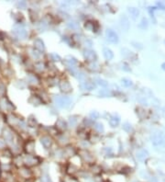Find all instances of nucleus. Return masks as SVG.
I'll return each instance as SVG.
<instances>
[{"mask_svg":"<svg viewBox=\"0 0 165 182\" xmlns=\"http://www.w3.org/2000/svg\"><path fill=\"white\" fill-rule=\"evenodd\" d=\"M54 101L57 106L60 108H67L71 103V99L68 97H61V96H56L54 98Z\"/></svg>","mask_w":165,"mask_h":182,"instance_id":"nucleus-1","label":"nucleus"},{"mask_svg":"<svg viewBox=\"0 0 165 182\" xmlns=\"http://www.w3.org/2000/svg\"><path fill=\"white\" fill-rule=\"evenodd\" d=\"M13 31H14V33L18 36V37H19L20 39H25L28 35L27 30L25 29V28H24L23 26H21V25L15 26L13 29Z\"/></svg>","mask_w":165,"mask_h":182,"instance_id":"nucleus-2","label":"nucleus"},{"mask_svg":"<svg viewBox=\"0 0 165 182\" xmlns=\"http://www.w3.org/2000/svg\"><path fill=\"white\" fill-rule=\"evenodd\" d=\"M105 35H106L108 42H112V43H117L118 42V36L112 29H107L106 32H105Z\"/></svg>","mask_w":165,"mask_h":182,"instance_id":"nucleus-3","label":"nucleus"},{"mask_svg":"<svg viewBox=\"0 0 165 182\" xmlns=\"http://www.w3.org/2000/svg\"><path fill=\"white\" fill-rule=\"evenodd\" d=\"M120 26H121V28L123 29L125 31H128V29H129V27H130V23H129V19H128V18L127 17V16H121L120 17Z\"/></svg>","mask_w":165,"mask_h":182,"instance_id":"nucleus-4","label":"nucleus"},{"mask_svg":"<svg viewBox=\"0 0 165 182\" xmlns=\"http://www.w3.org/2000/svg\"><path fill=\"white\" fill-rule=\"evenodd\" d=\"M83 56L89 62H94L96 59V53L92 50H85L83 52Z\"/></svg>","mask_w":165,"mask_h":182,"instance_id":"nucleus-5","label":"nucleus"},{"mask_svg":"<svg viewBox=\"0 0 165 182\" xmlns=\"http://www.w3.org/2000/svg\"><path fill=\"white\" fill-rule=\"evenodd\" d=\"M136 155H137V158L138 160L143 161V160L147 159L149 157V152L147 150H145V149H140L137 152Z\"/></svg>","mask_w":165,"mask_h":182,"instance_id":"nucleus-6","label":"nucleus"},{"mask_svg":"<svg viewBox=\"0 0 165 182\" xmlns=\"http://www.w3.org/2000/svg\"><path fill=\"white\" fill-rule=\"evenodd\" d=\"M60 88H61V90L65 93H68L72 90V86L68 81H62L60 83Z\"/></svg>","mask_w":165,"mask_h":182,"instance_id":"nucleus-7","label":"nucleus"},{"mask_svg":"<svg viewBox=\"0 0 165 182\" xmlns=\"http://www.w3.org/2000/svg\"><path fill=\"white\" fill-rule=\"evenodd\" d=\"M81 88L82 90H93L95 88V84L92 83V82H83L81 85Z\"/></svg>","mask_w":165,"mask_h":182,"instance_id":"nucleus-8","label":"nucleus"},{"mask_svg":"<svg viewBox=\"0 0 165 182\" xmlns=\"http://www.w3.org/2000/svg\"><path fill=\"white\" fill-rule=\"evenodd\" d=\"M35 48L38 49L39 51H44L45 50V46H44V42H42L41 39H36L34 41Z\"/></svg>","mask_w":165,"mask_h":182,"instance_id":"nucleus-9","label":"nucleus"},{"mask_svg":"<svg viewBox=\"0 0 165 182\" xmlns=\"http://www.w3.org/2000/svg\"><path fill=\"white\" fill-rule=\"evenodd\" d=\"M103 54H104V56H105V58L107 59V60H111V59H113V57H114L113 52H112L110 49H108V48H104Z\"/></svg>","mask_w":165,"mask_h":182,"instance_id":"nucleus-10","label":"nucleus"},{"mask_svg":"<svg viewBox=\"0 0 165 182\" xmlns=\"http://www.w3.org/2000/svg\"><path fill=\"white\" fill-rule=\"evenodd\" d=\"M41 142L42 144V145L45 147V148H49V147L51 145V140L49 138L48 136H43L41 139Z\"/></svg>","mask_w":165,"mask_h":182,"instance_id":"nucleus-11","label":"nucleus"},{"mask_svg":"<svg viewBox=\"0 0 165 182\" xmlns=\"http://www.w3.org/2000/svg\"><path fill=\"white\" fill-rule=\"evenodd\" d=\"M120 122V119L117 116H112L109 119V124L112 127H117Z\"/></svg>","mask_w":165,"mask_h":182,"instance_id":"nucleus-12","label":"nucleus"},{"mask_svg":"<svg viewBox=\"0 0 165 182\" xmlns=\"http://www.w3.org/2000/svg\"><path fill=\"white\" fill-rule=\"evenodd\" d=\"M128 12L131 14V16L133 17V19H136L137 17H138V15H139V10H138V8H137V7H130L128 8Z\"/></svg>","mask_w":165,"mask_h":182,"instance_id":"nucleus-13","label":"nucleus"},{"mask_svg":"<svg viewBox=\"0 0 165 182\" xmlns=\"http://www.w3.org/2000/svg\"><path fill=\"white\" fill-rule=\"evenodd\" d=\"M4 136H5L6 140H7V142H8V143L12 142V140H13V134L11 133V132H10L9 130H6V131H5Z\"/></svg>","mask_w":165,"mask_h":182,"instance_id":"nucleus-14","label":"nucleus"},{"mask_svg":"<svg viewBox=\"0 0 165 182\" xmlns=\"http://www.w3.org/2000/svg\"><path fill=\"white\" fill-rule=\"evenodd\" d=\"M124 131H126L127 133H131L132 131H133V128L131 126L130 123H128V122H126V123H124L123 126H122Z\"/></svg>","mask_w":165,"mask_h":182,"instance_id":"nucleus-15","label":"nucleus"},{"mask_svg":"<svg viewBox=\"0 0 165 182\" xmlns=\"http://www.w3.org/2000/svg\"><path fill=\"white\" fill-rule=\"evenodd\" d=\"M98 94L101 96V97H109L111 96V92L108 89H101V90L98 92Z\"/></svg>","mask_w":165,"mask_h":182,"instance_id":"nucleus-16","label":"nucleus"},{"mask_svg":"<svg viewBox=\"0 0 165 182\" xmlns=\"http://www.w3.org/2000/svg\"><path fill=\"white\" fill-rule=\"evenodd\" d=\"M56 124H57V126L59 127V128H61V129H66V127H67L66 122L64 121V120H62V119L58 120V121H57Z\"/></svg>","mask_w":165,"mask_h":182,"instance_id":"nucleus-17","label":"nucleus"},{"mask_svg":"<svg viewBox=\"0 0 165 182\" xmlns=\"http://www.w3.org/2000/svg\"><path fill=\"white\" fill-rule=\"evenodd\" d=\"M139 28L142 29H145L148 28V19L146 18H143L141 19V22L139 24Z\"/></svg>","mask_w":165,"mask_h":182,"instance_id":"nucleus-18","label":"nucleus"},{"mask_svg":"<svg viewBox=\"0 0 165 182\" xmlns=\"http://www.w3.org/2000/svg\"><path fill=\"white\" fill-rule=\"evenodd\" d=\"M121 82H122V85L125 86H127V87L132 86V81H131L130 79H128V78H123L121 80Z\"/></svg>","mask_w":165,"mask_h":182,"instance_id":"nucleus-19","label":"nucleus"},{"mask_svg":"<svg viewBox=\"0 0 165 182\" xmlns=\"http://www.w3.org/2000/svg\"><path fill=\"white\" fill-rule=\"evenodd\" d=\"M67 26H68V28L73 29H75L79 28V25H78V23H77V22H75V21H69L68 23H67Z\"/></svg>","mask_w":165,"mask_h":182,"instance_id":"nucleus-20","label":"nucleus"},{"mask_svg":"<svg viewBox=\"0 0 165 182\" xmlns=\"http://www.w3.org/2000/svg\"><path fill=\"white\" fill-rule=\"evenodd\" d=\"M96 83L99 85L100 86H103V87H105V86H107V82L105 81V80H103V79H100V78H96Z\"/></svg>","mask_w":165,"mask_h":182,"instance_id":"nucleus-21","label":"nucleus"},{"mask_svg":"<svg viewBox=\"0 0 165 182\" xmlns=\"http://www.w3.org/2000/svg\"><path fill=\"white\" fill-rule=\"evenodd\" d=\"M95 129L98 133H103L104 132V126L102 123H96V126H95Z\"/></svg>","mask_w":165,"mask_h":182,"instance_id":"nucleus-22","label":"nucleus"},{"mask_svg":"<svg viewBox=\"0 0 165 182\" xmlns=\"http://www.w3.org/2000/svg\"><path fill=\"white\" fill-rule=\"evenodd\" d=\"M41 181L42 182H51V180H50V176H49L47 173H45V174H43L42 177H41Z\"/></svg>","mask_w":165,"mask_h":182,"instance_id":"nucleus-23","label":"nucleus"},{"mask_svg":"<svg viewBox=\"0 0 165 182\" xmlns=\"http://www.w3.org/2000/svg\"><path fill=\"white\" fill-rule=\"evenodd\" d=\"M89 67L91 70H94V71H97L98 69H99V65H98L96 63H94V62H92V63H90Z\"/></svg>","mask_w":165,"mask_h":182,"instance_id":"nucleus-24","label":"nucleus"},{"mask_svg":"<svg viewBox=\"0 0 165 182\" xmlns=\"http://www.w3.org/2000/svg\"><path fill=\"white\" fill-rule=\"evenodd\" d=\"M28 124L30 127H35V125L37 124V120L34 118H29L28 120Z\"/></svg>","mask_w":165,"mask_h":182,"instance_id":"nucleus-25","label":"nucleus"},{"mask_svg":"<svg viewBox=\"0 0 165 182\" xmlns=\"http://www.w3.org/2000/svg\"><path fill=\"white\" fill-rule=\"evenodd\" d=\"M90 117H91V119L92 120H96L98 119V117H99V113L96 110H94V111H92L90 113Z\"/></svg>","mask_w":165,"mask_h":182,"instance_id":"nucleus-26","label":"nucleus"},{"mask_svg":"<svg viewBox=\"0 0 165 182\" xmlns=\"http://www.w3.org/2000/svg\"><path fill=\"white\" fill-rule=\"evenodd\" d=\"M69 122H70V124H71L72 126H74V125L76 124V122H77V119H75V117H74V116L70 117V119H69Z\"/></svg>","mask_w":165,"mask_h":182,"instance_id":"nucleus-27","label":"nucleus"},{"mask_svg":"<svg viewBox=\"0 0 165 182\" xmlns=\"http://www.w3.org/2000/svg\"><path fill=\"white\" fill-rule=\"evenodd\" d=\"M26 162L27 163H28V164H30V165H32L33 163L35 162V159H34V157H32V156H30V155H28L27 157H26Z\"/></svg>","mask_w":165,"mask_h":182,"instance_id":"nucleus-28","label":"nucleus"},{"mask_svg":"<svg viewBox=\"0 0 165 182\" xmlns=\"http://www.w3.org/2000/svg\"><path fill=\"white\" fill-rule=\"evenodd\" d=\"M32 56L34 57L35 59H39L41 57V53L38 52V51H35V50H32Z\"/></svg>","mask_w":165,"mask_h":182,"instance_id":"nucleus-29","label":"nucleus"},{"mask_svg":"<svg viewBox=\"0 0 165 182\" xmlns=\"http://www.w3.org/2000/svg\"><path fill=\"white\" fill-rule=\"evenodd\" d=\"M131 43L133 44V46H134V47H136V48H138V49H142V48H143L142 44H141V43H139V42H132Z\"/></svg>","mask_w":165,"mask_h":182,"instance_id":"nucleus-30","label":"nucleus"},{"mask_svg":"<svg viewBox=\"0 0 165 182\" xmlns=\"http://www.w3.org/2000/svg\"><path fill=\"white\" fill-rule=\"evenodd\" d=\"M50 57L52 58V60L53 61H60L61 60V57L59 55H57L56 53H52V54H50Z\"/></svg>","mask_w":165,"mask_h":182,"instance_id":"nucleus-31","label":"nucleus"},{"mask_svg":"<svg viewBox=\"0 0 165 182\" xmlns=\"http://www.w3.org/2000/svg\"><path fill=\"white\" fill-rule=\"evenodd\" d=\"M26 6H27V4H26V2H24V1H21V2H18V7H20V8H26Z\"/></svg>","mask_w":165,"mask_h":182,"instance_id":"nucleus-32","label":"nucleus"},{"mask_svg":"<svg viewBox=\"0 0 165 182\" xmlns=\"http://www.w3.org/2000/svg\"><path fill=\"white\" fill-rule=\"evenodd\" d=\"M28 79L30 80V82H31V83H37V82H38V79H37L34 76H32V75H29Z\"/></svg>","mask_w":165,"mask_h":182,"instance_id":"nucleus-33","label":"nucleus"},{"mask_svg":"<svg viewBox=\"0 0 165 182\" xmlns=\"http://www.w3.org/2000/svg\"><path fill=\"white\" fill-rule=\"evenodd\" d=\"M36 66H37V68H38L39 70H43V68H44V65H43V63H36Z\"/></svg>","mask_w":165,"mask_h":182,"instance_id":"nucleus-34","label":"nucleus"},{"mask_svg":"<svg viewBox=\"0 0 165 182\" xmlns=\"http://www.w3.org/2000/svg\"><path fill=\"white\" fill-rule=\"evenodd\" d=\"M92 45H93L92 41H90V40H86V41H85V46H87L88 48H91Z\"/></svg>","mask_w":165,"mask_h":182,"instance_id":"nucleus-35","label":"nucleus"},{"mask_svg":"<svg viewBox=\"0 0 165 182\" xmlns=\"http://www.w3.org/2000/svg\"><path fill=\"white\" fill-rule=\"evenodd\" d=\"M40 28H41V29H44L47 28V25L45 24V22H41V24H40Z\"/></svg>","mask_w":165,"mask_h":182,"instance_id":"nucleus-36","label":"nucleus"},{"mask_svg":"<svg viewBox=\"0 0 165 182\" xmlns=\"http://www.w3.org/2000/svg\"><path fill=\"white\" fill-rule=\"evenodd\" d=\"M5 146V142L2 140H0V148H2V147Z\"/></svg>","mask_w":165,"mask_h":182,"instance_id":"nucleus-37","label":"nucleus"},{"mask_svg":"<svg viewBox=\"0 0 165 182\" xmlns=\"http://www.w3.org/2000/svg\"><path fill=\"white\" fill-rule=\"evenodd\" d=\"M78 75H79V76H78V78H80V79H82V78L84 77V76H83V74H82V73H79Z\"/></svg>","mask_w":165,"mask_h":182,"instance_id":"nucleus-38","label":"nucleus"},{"mask_svg":"<svg viewBox=\"0 0 165 182\" xmlns=\"http://www.w3.org/2000/svg\"><path fill=\"white\" fill-rule=\"evenodd\" d=\"M151 182H158V181H157V179H156L155 177H151Z\"/></svg>","mask_w":165,"mask_h":182,"instance_id":"nucleus-39","label":"nucleus"},{"mask_svg":"<svg viewBox=\"0 0 165 182\" xmlns=\"http://www.w3.org/2000/svg\"><path fill=\"white\" fill-rule=\"evenodd\" d=\"M161 68H162L163 70H165V63H163L162 64H161Z\"/></svg>","mask_w":165,"mask_h":182,"instance_id":"nucleus-40","label":"nucleus"},{"mask_svg":"<svg viewBox=\"0 0 165 182\" xmlns=\"http://www.w3.org/2000/svg\"><path fill=\"white\" fill-rule=\"evenodd\" d=\"M162 114H163V116L165 117V107H163V109H162Z\"/></svg>","mask_w":165,"mask_h":182,"instance_id":"nucleus-41","label":"nucleus"},{"mask_svg":"<svg viewBox=\"0 0 165 182\" xmlns=\"http://www.w3.org/2000/svg\"><path fill=\"white\" fill-rule=\"evenodd\" d=\"M0 127H1V126H0Z\"/></svg>","mask_w":165,"mask_h":182,"instance_id":"nucleus-42","label":"nucleus"}]
</instances>
